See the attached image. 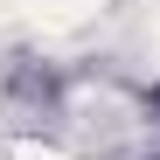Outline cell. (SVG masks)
I'll list each match as a JSON object with an SVG mask.
<instances>
[{
    "label": "cell",
    "instance_id": "obj_1",
    "mask_svg": "<svg viewBox=\"0 0 160 160\" xmlns=\"http://www.w3.org/2000/svg\"><path fill=\"white\" fill-rule=\"evenodd\" d=\"M146 104H153V112H160V84H153V98H146Z\"/></svg>",
    "mask_w": 160,
    "mask_h": 160
}]
</instances>
